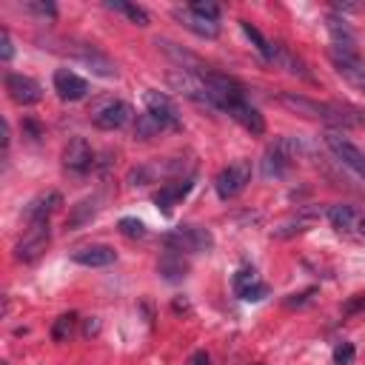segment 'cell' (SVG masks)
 I'll list each match as a JSON object with an SVG mask.
<instances>
[{"label":"cell","instance_id":"cell-27","mask_svg":"<svg viewBox=\"0 0 365 365\" xmlns=\"http://www.w3.org/2000/svg\"><path fill=\"white\" fill-rule=\"evenodd\" d=\"M74 325H77V317H74V314L57 317L54 325H51V339H54V342H68V336L74 334Z\"/></svg>","mask_w":365,"mask_h":365},{"label":"cell","instance_id":"cell-12","mask_svg":"<svg viewBox=\"0 0 365 365\" xmlns=\"http://www.w3.org/2000/svg\"><path fill=\"white\" fill-rule=\"evenodd\" d=\"M54 91L60 94V100L74 103V100H83L88 94V83L80 74H74L71 68H57L54 71Z\"/></svg>","mask_w":365,"mask_h":365},{"label":"cell","instance_id":"cell-4","mask_svg":"<svg viewBox=\"0 0 365 365\" xmlns=\"http://www.w3.org/2000/svg\"><path fill=\"white\" fill-rule=\"evenodd\" d=\"M325 145L331 148V154L345 165V168H351L356 177H362L365 180V151L359 148V145H354L348 137H342L339 131H328L325 134Z\"/></svg>","mask_w":365,"mask_h":365},{"label":"cell","instance_id":"cell-18","mask_svg":"<svg viewBox=\"0 0 365 365\" xmlns=\"http://www.w3.org/2000/svg\"><path fill=\"white\" fill-rule=\"evenodd\" d=\"M174 17L188 29V31H194L197 37H205V40H214L217 34H220V23L217 20H205V17H200V14H194L188 6L185 9H174Z\"/></svg>","mask_w":365,"mask_h":365},{"label":"cell","instance_id":"cell-9","mask_svg":"<svg viewBox=\"0 0 365 365\" xmlns=\"http://www.w3.org/2000/svg\"><path fill=\"white\" fill-rule=\"evenodd\" d=\"M294 151H297V143L288 140V137L271 143L268 151H265V157H262V174L265 177H282L285 168H288V163H291V157H294Z\"/></svg>","mask_w":365,"mask_h":365},{"label":"cell","instance_id":"cell-31","mask_svg":"<svg viewBox=\"0 0 365 365\" xmlns=\"http://www.w3.org/2000/svg\"><path fill=\"white\" fill-rule=\"evenodd\" d=\"M117 228H120V234H125V237H131V240L145 237V225H143L140 220H134V217H123V220L117 222Z\"/></svg>","mask_w":365,"mask_h":365},{"label":"cell","instance_id":"cell-40","mask_svg":"<svg viewBox=\"0 0 365 365\" xmlns=\"http://www.w3.org/2000/svg\"><path fill=\"white\" fill-rule=\"evenodd\" d=\"M356 234L365 240V217H359V220H356Z\"/></svg>","mask_w":365,"mask_h":365},{"label":"cell","instance_id":"cell-7","mask_svg":"<svg viewBox=\"0 0 365 365\" xmlns=\"http://www.w3.org/2000/svg\"><path fill=\"white\" fill-rule=\"evenodd\" d=\"M331 63L336 68V74L356 91L365 94V60L359 54H348V51H334L331 48Z\"/></svg>","mask_w":365,"mask_h":365},{"label":"cell","instance_id":"cell-34","mask_svg":"<svg viewBox=\"0 0 365 365\" xmlns=\"http://www.w3.org/2000/svg\"><path fill=\"white\" fill-rule=\"evenodd\" d=\"M268 297V285L265 282H257V285H251L240 299H245V302H259V299H265Z\"/></svg>","mask_w":365,"mask_h":365},{"label":"cell","instance_id":"cell-35","mask_svg":"<svg viewBox=\"0 0 365 365\" xmlns=\"http://www.w3.org/2000/svg\"><path fill=\"white\" fill-rule=\"evenodd\" d=\"M314 294H317V288H308V291H302V294H291V297L285 299V305H288V308H302V305H308V302L314 299Z\"/></svg>","mask_w":365,"mask_h":365},{"label":"cell","instance_id":"cell-17","mask_svg":"<svg viewBox=\"0 0 365 365\" xmlns=\"http://www.w3.org/2000/svg\"><path fill=\"white\" fill-rule=\"evenodd\" d=\"M157 46H160V51H165L174 63H177V68H182V71H194V74H208L211 68L197 57V54H191V51H185V48H180L177 43H171V40H157Z\"/></svg>","mask_w":365,"mask_h":365},{"label":"cell","instance_id":"cell-11","mask_svg":"<svg viewBox=\"0 0 365 365\" xmlns=\"http://www.w3.org/2000/svg\"><path fill=\"white\" fill-rule=\"evenodd\" d=\"M131 120V106L123 103V100H108L106 106H100L91 117V123L103 131H114V128H123L125 123Z\"/></svg>","mask_w":365,"mask_h":365},{"label":"cell","instance_id":"cell-39","mask_svg":"<svg viewBox=\"0 0 365 365\" xmlns=\"http://www.w3.org/2000/svg\"><path fill=\"white\" fill-rule=\"evenodd\" d=\"M97 331H100V322L91 317V319L86 322V336H91V334H97Z\"/></svg>","mask_w":365,"mask_h":365},{"label":"cell","instance_id":"cell-14","mask_svg":"<svg viewBox=\"0 0 365 365\" xmlns=\"http://www.w3.org/2000/svg\"><path fill=\"white\" fill-rule=\"evenodd\" d=\"M91 163H94L91 145H88L83 137L68 140V145H66V151H63V165H66L68 171H74V174H83V171L91 168Z\"/></svg>","mask_w":365,"mask_h":365},{"label":"cell","instance_id":"cell-3","mask_svg":"<svg viewBox=\"0 0 365 365\" xmlns=\"http://www.w3.org/2000/svg\"><path fill=\"white\" fill-rule=\"evenodd\" d=\"M48 242H51L48 222H29V231L14 245V259L17 262H34V259H40L46 254Z\"/></svg>","mask_w":365,"mask_h":365},{"label":"cell","instance_id":"cell-38","mask_svg":"<svg viewBox=\"0 0 365 365\" xmlns=\"http://www.w3.org/2000/svg\"><path fill=\"white\" fill-rule=\"evenodd\" d=\"M188 365H208V354L205 351H194L188 356Z\"/></svg>","mask_w":365,"mask_h":365},{"label":"cell","instance_id":"cell-15","mask_svg":"<svg viewBox=\"0 0 365 365\" xmlns=\"http://www.w3.org/2000/svg\"><path fill=\"white\" fill-rule=\"evenodd\" d=\"M63 205V197L60 191H43L37 194L29 205H26V220L29 222H48V217Z\"/></svg>","mask_w":365,"mask_h":365},{"label":"cell","instance_id":"cell-23","mask_svg":"<svg viewBox=\"0 0 365 365\" xmlns=\"http://www.w3.org/2000/svg\"><path fill=\"white\" fill-rule=\"evenodd\" d=\"M325 214H328L331 225H334L339 234H351V231L356 228V220H359V217L351 211V205H331Z\"/></svg>","mask_w":365,"mask_h":365},{"label":"cell","instance_id":"cell-28","mask_svg":"<svg viewBox=\"0 0 365 365\" xmlns=\"http://www.w3.org/2000/svg\"><path fill=\"white\" fill-rule=\"evenodd\" d=\"M134 131H137V137L148 140V137H157V134L163 131V125H160V123L145 111V114H140V117H137V128H134Z\"/></svg>","mask_w":365,"mask_h":365},{"label":"cell","instance_id":"cell-10","mask_svg":"<svg viewBox=\"0 0 365 365\" xmlns=\"http://www.w3.org/2000/svg\"><path fill=\"white\" fill-rule=\"evenodd\" d=\"M143 103H145V111H148V114L163 125V131H165V128H171V131H177V128H180L177 108H174V103H171L165 94H160V91H145Z\"/></svg>","mask_w":365,"mask_h":365},{"label":"cell","instance_id":"cell-16","mask_svg":"<svg viewBox=\"0 0 365 365\" xmlns=\"http://www.w3.org/2000/svg\"><path fill=\"white\" fill-rule=\"evenodd\" d=\"M328 34H331V48H334V51L359 54V51H356V34H354L351 26L345 23V17L331 14V17H328Z\"/></svg>","mask_w":365,"mask_h":365},{"label":"cell","instance_id":"cell-36","mask_svg":"<svg viewBox=\"0 0 365 365\" xmlns=\"http://www.w3.org/2000/svg\"><path fill=\"white\" fill-rule=\"evenodd\" d=\"M0 57H3V63H9L11 57H14V46H11V34L3 29L0 31Z\"/></svg>","mask_w":365,"mask_h":365},{"label":"cell","instance_id":"cell-32","mask_svg":"<svg viewBox=\"0 0 365 365\" xmlns=\"http://www.w3.org/2000/svg\"><path fill=\"white\" fill-rule=\"evenodd\" d=\"M23 9L37 14V17H54L57 14V6L48 3V0H29V3H23Z\"/></svg>","mask_w":365,"mask_h":365},{"label":"cell","instance_id":"cell-25","mask_svg":"<svg viewBox=\"0 0 365 365\" xmlns=\"http://www.w3.org/2000/svg\"><path fill=\"white\" fill-rule=\"evenodd\" d=\"M106 9L125 14V17H128L131 23H137V26H148V14H145V9L134 6V3H123V0H114V3H106Z\"/></svg>","mask_w":365,"mask_h":365},{"label":"cell","instance_id":"cell-19","mask_svg":"<svg viewBox=\"0 0 365 365\" xmlns=\"http://www.w3.org/2000/svg\"><path fill=\"white\" fill-rule=\"evenodd\" d=\"M71 259H74L77 265H86V268H103V265H111V262L117 259V254H114V248H108V245H86V248L74 251Z\"/></svg>","mask_w":365,"mask_h":365},{"label":"cell","instance_id":"cell-6","mask_svg":"<svg viewBox=\"0 0 365 365\" xmlns=\"http://www.w3.org/2000/svg\"><path fill=\"white\" fill-rule=\"evenodd\" d=\"M251 180V163L248 160H237L231 163L228 168H222L214 180V188H217V197L220 200H234Z\"/></svg>","mask_w":365,"mask_h":365},{"label":"cell","instance_id":"cell-33","mask_svg":"<svg viewBox=\"0 0 365 365\" xmlns=\"http://www.w3.org/2000/svg\"><path fill=\"white\" fill-rule=\"evenodd\" d=\"M354 356H356V351H354L351 342H339V345L334 348V365H351Z\"/></svg>","mask_w":365,"mask_h":365},{"label":"cell","instance_id":"cell-29","mask_svg":"<svg viewBox=\"0 0 365 365\" xmlns=\"http://www.w3.org/2000/svg\"><path fill=\"white\" fill-rule=\"evenodd\" d=\"M259 282V277H257V271L254 268H240L237 274H234V291H237V297H242L251 285H257Z\"/></svg>","mask_w":365,"mask_h":365},{"label":"cell","instance_id":"cell-20","mask_svg":"<svg viewBox=\"0 0 365 365\" xmlns=\"http://www.w3.org/2000/svg\"><path fill=\"white\" fill-rule=\"evenodd\" d=\"M188 191H191V177H188V180H177V182H165V185L154 194V202H157V208H163V211L168 214L171 205H177Z\"/></svg>","mask_w":365,"mask_h":365},{"label":"cell","instance_id":"cell-21","mask_svg":"<svg viewBox=\"0 0 365 365\" xmlns=\"http://www.w3.org/2000/svg\"><path fill=\"white\" fill-rule=\"evenodd\" d=\"M314 220H317V211H299L297 217L282 220V222H279V225L271 231V237H277V240H288V237H294V234L308 231V228L314 225Z\"/></svg>","mask_w":365,"mask_h":365},{"label":"cell","instance_id":"cell-1","mask_svg":"<svg viewBox=\"0 0 365 365\" xmlns=\"http://www.w3.org/2000/svg\"><path fill=\"white\" fill-rule=\"evenodd\" d=\"M163 242L168 245V251H211L214 248V234L208 231V228H202V225H180V228H174V231H168L165 237H163Z\"/></svg>","mask_w":365,"mask_h":365},{"label":"cell","instance_id":"cell-24","mask_svg":"<svg viewBox=\"0 0 365 365\" xmlns=\"http://www.w3.org/2000/svg\"><path fill=\"white\" fill-rule=\"evenodd\" d=\"M185 271H188V265H185V259H182L180 251H168L160 259V274L165 279H180V277H185Z\"/></svg>","mask_w":365,"mask_h":365},{"label":"cell","instance_id":"cell-22","mask_svg":"<svg viewBox=\"0 0 365 365\" xmlns=\"http://www.w3.org/2000/svg\"><path fill=\"white\" fill-rule=\"evenodd\" d=\"M240 26H242L245 37L251 40V46L259 51V57H262L265 63H274V60H277V46H274V43H268V40L262 37V31H259L257 26H251L248 20H240Z\"/></svg>","mask_w":365,"mask_h":365},{"label":"cell","instance_id":"cell-5","mask_svg":"<svg viewBox=\"0 0 365 365\" xmlns=\"http://www.w3.org/2000/svg\"><path fill=\"white\" fill-rule=\"evenodd\" d=\"M168 86L174 91H180L182 97L200 103V106H211V97H208V86H205V74H194V71H182V68H174L168 71Z\"/></svg>","mask_w":365,"mask_h":365},{"label":"cell","instance_id":"cell-26","mask_svg":"<svg viewBox=\"0 0 365 365\" xmlns=\"http://www.w3.org/2000/svg\"><path fill=\"white\" fill-rule=\"evenodd\" d=\"M274 63H282L291 74H299V77H305V80H311V74H308V68H305V63L299 60V57H294L285 46H277V60Z\"/></svg>","mask_w":365,"mask_h":365},{"label":"cell","instance_id":"cell-30","mask_svg":"<svg viewBox=\"0 0 365 365\" xmlns=\"http://www.w3.org/2000/svg\"><path fill=\"white\" fill-rule=\"evenodd\" d=\"M188 9L194 14H200V17H205V20H217L220 17V6L211 3V0H194V3H188Z\"/></svg>","mask_w":365,"mask_h":365},{"label":"cell","instance_id":"cell-8","mask_svg":"<svg viewBox=\"0 0 365 365\" xmlns=\"http://www.w3.org/2000/svg\"><path fill=\"white\" fill-rule=\"evenodd\" d=\"M6 91H9V97H11L17 106H34V103H40V97H43V88H40V83H37L34 77H29V74H14V71L6 74Z\"/></svg>","mask_w":365,"mask_h":365},{"label":"cell","instance_id":"cell-13","mask_svg":"<svg viewBox=\"0 0 365 365\" xmlns=\"http://www.w3.org/2000/svg\"><path fill=\"white\" fill-rule=\"evenodd\" d=\"M228 117H234L248 134H254V137H259V134H265V117L248 103V100H237V103H231L228 106Z\"/></svg>","mask_w":365,"mask_h":365},{"label":"cell","instance_id":"cell-37","mask_svg":"<svg viewBox=\"0 0 365 365\" xmlns=\"http://www.w3.org/2000/svg\"><path fill=\"white\" fill-rule=\"evenodd\" d=\"M334 9L339 14H345V11H365V3H334Z\"/></svg>","mask_w":365,"mask_h":365},{"label":"cell","instance_id":"cell-2","mask_svg":"<svg viewBox=\"0 0 365 365\" xmlns=\"http://www.w3.org/2000/svg\"><path fill=\"white\" fill-rule=\"evenodd\" d=\"M66 46L68 48H60V51L71 54L74 60H80L91 74H97V77H114L117 74V63L108 54H103L100 48H94L88 43H66Z\"/></svg>","mask_w":365,"mask_h":365}]
</instances>
